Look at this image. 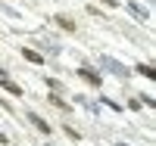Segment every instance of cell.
Returning a JSON list of instances; mask_svg holds the SVG:
<instances>
[{"label":"cell","mask_w":156,"mask_h":146,"mask_svg":"<svg viewBox=\"0 0 156 146\" xmlns=\"http://www.w3.org/2000/svg\"><path fill=\"white\" fill-rule=\"evenodd\" d=\"M100 65H103L109 75H115V78H128V75H131V72H128L119 59H112V56H100Z\"/></svg>","instance_id":"6da1fadb"},{"label":"cell","mask_w":156,"mask_h":146,"mask_svg":"<svg viewBox=\"0 0 156 146\" xmlns=\"http://www.w3.org/2000/svg\"><path fill=\"white\" fill-rule=\"evenodd\" d=\"M128 12H131L134 19H140V22H147V19H150V9H147V6H140V3H128Z\"/></svg>","instance_id":"7a4b0ae2"},{"label":"cell","mask_w":156,"mask_h":146,"mask_svg":"<svg viewBox=\"0 0 156 146\" xmlns=\"http://www.w3.org/2000/svg\"><path fill=\"white\" fill-rule=\"evenodd\" d=\"M78 75H81L87 84H94V87H100V81H103V78H100V75H97L94 69H87V65H84V69H78Z\"/></svg>","instance_id":"3957f363"},{"label":"cell","mask_w":156,"mask_h":146,"mask_svg":"<svg viewBox=\"0 0 156 146\" xmlns=\"http://www.w3.org/2000/svg\"><path fill=\"white\" fill-rule=\"evenodd\" d=\"M28 121H31V124H34L37 131H41V134H50V124L44 121V118H41V115H34V112H28Z\"/></svg>","instance_id":"277c9868"},{"label":"cell","mask_w":156,"mask_h":146,"mask_svg":"<svg viewBox=\"0 0 156 146\" xmlns=\"http://www.w3.org/2000/svg\"><path fill=\"white\" fill-rule=\"evenodd\" d=\"M0 87H3V90H9V93H12V97H22V87H19V84H12V81H9V78H6V75H3V78H0Z\"/></svg>","instance_id":"5b68a950"},{"label":"cell","mask_w":156,"mask_h":146,"mask_svg":"<svg viewBox=\"0 0 156 146\" xmlns=\"http://www.w3.org/2000/svg\"><path fill=\"white\" fill-rule=\"evenodd\" d=\"M75 103H78V106H84V109H87V112H94V115L100 112V106H97V103H90L87 97H75Z\"/></svg>","instance_id":"8992f818"},{"label":"cell","mask_w":156,"mask_h":146,"mask_svg":"<svg viewBox=\"0 0 156 146\" xmlns=\"http://www.w3.org/2000/svg\"><path fill=\"white\" fill-rule=\"evenodd\" d=\"M134 72H140V75H144V78H150V81H153V78H156V69H153V65H147V62H140V65H137Z\"/></svg>","instance_id":"52a82bcc"},{"label":"cell","mask_w":156,"mask_h":146,"mask_svg":"<svg viewBox=\"0 0 156 146\" xmlns=\"http://www.w3.org/2000/svg\"><path fill=\"white\" fill-rule=\"evenodd\" d=\"M22 56L28 59V62H37V65L44 62V56H41V53H37V50H22Z\"/></svg>","instance_id":"ba28073f"},{"label":"cell","mask_w":156,"mask_h":146,"mask_svg":"<svg viewBox=\"0 0 156 146\" xmlns=\"http://www.w3.org/2000/svg\"><path fill=\"white\" fill-rule=\"evenodd\" d=\"M56 25H59V28H66V31H75V22L66 19V16H56Z\"/></svg>","instance_id":"9c48e42d"},{"label":"cell","mask_w":156,"mask_h":146,"mask_svg":"<svg viewBox=\"0 0 156 146\" xmlns=\"http://www.w3.org/2000/svg\"><path fill=\"white\" fill-rule=\"evenodd\" d=\"M50 103L59 106V109H69V103H66V100H59V97H50Z\"/></svg>","instance_id":"30bf717a"},{"label":"cell","mask_w":156,"mask_h":146,"mask_svg":"<svg viewBox=\"0 0 156 146\" xmlns=\"http://www.w3.org/2000/svg\"><path fill=\"white\" fill-rule=\"evenodd\" d=\"M140 103H144V106H156V100H153L150 93H140Z\"/></svg>","instance_id":"8fae6325"},{"label":"cell","mask_w":156,"mask_h":146,"mask_svg":"<svg viewBox=\"0 0 156 146\" xmlns=\"http://www.w3.org/2000/svg\"><path fill=\"white\" fill-rule=\"evenodd\" d=\"M0 146H6V134H3V131H0Z\"/></svg>","instance_id":"7c38bea8"},{"label":"cell","mask_w":156,"mask_h":146,"mask_svg":"<svg viewBox=\"0 0 156 146\" xmlns=\"http://www.w3.org/2000/svg\"><path fill=\"white\" fill-rule=\"evenodd\" d=\"M119 146H125V143H119Z\"/></svg>","instance_id":"4fadbf2b"}]
</instances>
